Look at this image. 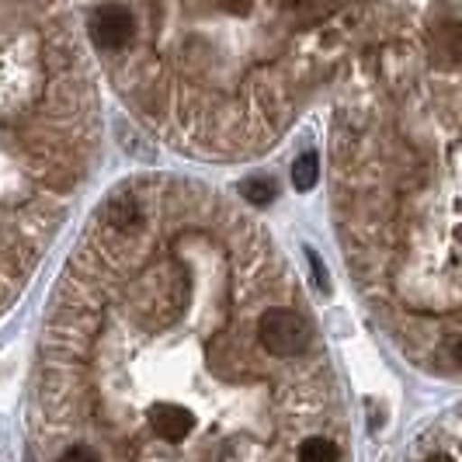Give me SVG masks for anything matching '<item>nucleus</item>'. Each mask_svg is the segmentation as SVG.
Returning a JSON list of instances; mask_svg holds the SVG:
<instances>
[{
	"label": "nucleus",
	"instance_id": "20e7f679",
	"mask_svg": "<svg viewBox=\"0 0 462 462\" xmlns=\"http://www.w3.org/2000/svg\"><path fill=\"white\" fill-rule=\"evenodd\" d=\"M97 157V77L69 11L0 4V317L42 268Z\"/></svg>",
	"mask_w": 462,
	"mask_h": 462
},
{
	"label": "nucleus",
	"instance_id": "0eeeda50",
	"mask_svg": "<svg viewBox=\"0 0 462 462\" xmlns=\"http://www.w3.org/2000/svg\"><path fill=\"white\" fill-rule=\"evenodd\" d=\"M244 191H247V199H251V202L261 206V202H268V199L275 195V185H272V181H264V178H251V181L244 185Z\"/></svg>",
	"mask_w": 462,
	"mask_h": 462
},
{
	"label": "nucleus",
	"instance_id": "f03ea898",
	"mask_svg": "<svg viewBox=\"0 0 462 462\" xmlns=\"http://www.w3.org/2000/svg\"><path fill=\"white\" fill-rule=\"evenodd\" d=\"M330 163L358 292L411 365L462 383V0L358 7Z\"/></svg>",
	"mask_w": 462,
	"mask_h": 462
},
{
	"label": "nucleus",
	"instance_id": "39448f33",
	"mask_svg": "<svg viewBox=\"0 0 462 462\" xmlns=\"http://www.w3.org/2000/svg\"><path fill=\"white\" fill-rule=\"evenodd\" d=\"M411 462H462V403L417 439Z\"/></svg>",
	"mask_w": 462,
	"mask_h": 462
},
{
	"label": "nucleus",
	"instance_id": "7ed1b4c3",
	"mask_svg": "<svg viewBox=\"0 0 462 462\" xmlns=\"http://www.w3.org/2000/svg\"><path fill=\"white\" fill-rule=\"evenodd\" d=\"M133 35L101 52L116 91L174 150L233 161L268 150L330 69L358 7L129 4Z\"/></svg>",
	"mask_w": 462,
	"mask_h": 462
},
{
	"label": "nucleus",
	"instance_id": "423d86ee",
	"mask_svg": "<svg viewBox=\"0 0 462 462\" xmlns=\"http://www.w3.org/2000/svg\"><path fill=\"white\" fill-rule=\"evenodd\" d=\"M317 181H320V157L317 153H302L296 167H292V185L300 191H310V188H317Z\"/></svg>",
	"mask_w": 462,
	"mask_h": 462
},
{
	"label": "nucleus",
	"instance_id": "6e6552de",
	"mask_svg": "<svg viewBox=\"0 0 462 462\" xmlns=\"http://www.w3.org/2000/svg\"><path fill=\"white\" fill-rule=\"evenodd\" d=\"M0 462H4V459H0Z\"/></svg>",
	"mask_w": 462,
	"mask_h": 462
},
{
	"label": "nucleus",
	"instance_id": "f257e3e1",
	"mask_svg": "<svg viewBox=\"0 0 462 462\" xmlns=\"http://www.w3.org/2000/svg\"><path fill=\"white\" fill-rule=\"evenodd\" d=\"M345 424L302 285L268 233L181 178L94 212L35 379L49 462H302Z\"/></svg>",
	"mask_w": 462,
	"mask_h": 462
}]
</instances>
